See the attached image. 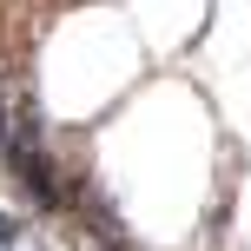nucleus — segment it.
<instances>
[{
	"label": "nucleus",
	"instance_id": "1",
	"mask_svg": "<svg viewBox=\"0 0 251 251\" xmlns=\"http://www.w3.org/2000/svg\"><path fill=\"white\" fill-rule=\"evenodd\" d=\"M13 238H20V231H13V218L0 212V251H13Z\"/></svg>",
	"mask_w": 251,
	"mask_h": 251
}]
</instances>
